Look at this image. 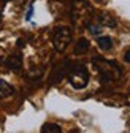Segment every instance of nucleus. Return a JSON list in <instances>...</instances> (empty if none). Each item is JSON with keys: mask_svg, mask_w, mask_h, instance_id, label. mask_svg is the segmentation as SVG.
I'll use <instances>...</instances> for the list:
<instances>
[{"mask_svg": "<svg viewBox=\"0 0 130 133\" xmlns=\"http://www.w3.org/2000/svg\"><path fill=\"white\" fill-rule=\"evenodd\" d=\"M89 46H90L89 40H87V38H84V37H81V38L76 41V44H75V49H73V52H75L76 56H81V54L87 52Z\"/></svg>", "mask_w": 130, "mask_h": 133, "instance_id": "39448f33", "label": "nucleus"}, {"mask_svg": "<svg viewBox=\"0 0 130 133\" xmlns=\"http://www.w3.org/2000/svg\"><path fill=\"white\" fill-rule=\"evenodd\" d=\"M94 66L97 68V71L100 73V79L102 82H111V81H116L121 78L122 70L121 66L116 62H111V60H105L102 57H94Z\"/></svg>", "mask_w": 130, "mask_h": 133, "instance_id": "f257e3e1", "label": "nucleus"}, {"mask_svg": "<svg viewBox=\"0 0 130 133\" xmlns=\"http://www.w3.org/2000/svg\"><path fill=\"white\" fill-rule=\"evenodd\" d=\"M97 44H99V48L103 49V51H109L113 48V40L109 37H99L97 38Z\"/></svg>", "mask_w": 130, "mask_h": 133, "instance_id": "6e6552de", "label": "nucleus"}, {"mask_svg": "<svg viewBox=\"0 0 130 133\" xmlns=\"http://www.w3.org/2000/svg\"><path fill=\"white\" fill-rule=\"evenodd\" d=\"M72 43V30L67 25H60L53 33V46L57 52H63Z\"/></svg>", "mask_w": 130, "mask_h": 133, "instance_id": "7ed1b4c3", "label": "nucleus"}, {"mask_svg": "<svg viewBox=\"0 0 130 133\" xmlns=\"http://www.w3.org/2000/svg\"><path fill=\"white\" fill-rule=\"evenodd\" d=\"M99 22H100L102 27H109V29H114L116 27V21L113 19L109 14H106V13H103V14L99 16Z\"/></svg>", "mask_w": 130, "mask_h": 133, "instance_id": "0eeeda50", "label": "nucleus"}, {"mask_svg": "<svg viewBox=\"0 0 130 133\" xmlns=\"http://www.w3.org/2000/svg\"><path fill=\"white\" fill-rule=\"evenodd\" d=\"M124 60H125L127 63H130V49H127V51H125V54H124Z\"/></svg>", "mask_w": 130, "mask_h": 133, "instance_id": "f8f14e48", "label": "nucleus"}, {"mask_svg": "<svg viewBox=\"0 0 130 133\" xmlns=\"http://www.w3.org/2000/svg\"><path fill=\"white\" fill-rule=\"evenodd\" d=\"M67 78H68L73 89H84L89 82V70L83 63L72 65L68 73H67Z\"/></svg>", "mask_w": 130, "mask_h": 133, "instance_id": "f03ea898", "label": "nucleus"}, {"mask_svg": "<svg viewBox=\"0 0 130 133\" xmlns=\"http://www.w3.org/2000/svg\"><path fill=\"white\" fill-rule=\"evenodd\" d=\"M87 29H89V32L92 35H99L100 30H102V25L100 24H87Z\"/></svg>", "mask_w": 130, "mask_h": 133, "instance_id": "9d476101", "label": "nucleus"}, {"mask_svg": "<svg viewBox=\"0 0 130 133\" xmlns=\"http://www.w3.org/2000/svg\"><path fill=\"white\" fill-rule=\"evenodd\" d=\"M62 128L59 124H51V122H48L41 127V133H60Z\"/></svg>", "mask_w": 130, "mask_h": 133, "instance_id": "1a4fd4ad", "label": "nucleus"}, {"mask_svg": "<svg viewBox=\"0 0 130 133\" xmlns=\"http://www.w3.org/2000/svg\"><path fill=\"white\" fill-rule=\"evenodd\" d=\"M5 65H6V68L11 70V71H19L22 68V57H21V54L8 56V59L5 60Z\"/></svg>", "mask_w": 130, "mask_h": 133, "instance_id": "20e7f679", "label": "nucleus"}, {"mask_svg": "<svg viewBox=\"0 0 130 133\" xmlns=\"http://www.w3.org/2000/svg\"><path fill=\"white\" fill-rule=\"evenodd\" d=\"M14 94V89L10 82L0 79V98H6V97H11Z\"/></svg>", "mask_w": 130, "mask_h": 133, "instance_id": "423d86ee", "label": "nucleus"}, {"mask_svg": "<svg viewBox=\"0 0 130 133\" xmlns=\"http://www.w3.org/2000/svg\"><path fill=\"white\" fill-rule=\"evenodd\" d=\"M32 14H34V6H30V8H29V11H27V14H25V19H27V21H30Z\"/></svg>", "mask_w": 130, "mask_h": 133, "instance_id": "9b49d317", "label": "nucleus"}]
</instances>
